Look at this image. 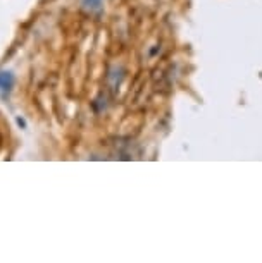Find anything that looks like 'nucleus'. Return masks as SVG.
<instances>
[{
  "label": "nucleus",
  "instance_id": "1",
  "mask_svg": "<svg viewBox=\"0 0 262 263\" xmlns=\"http://www.w3.org/2000/svg\"><path fill=\"white\" fill-rule=\"evenodd\" d=\"M14 81H16V78H14V74L11 71H0V91L2 93L11 91Z\"/></svg>",
  "mask_w": 262,
  "mask_h": 263
},
{
  "label": "nucleus",
  "instance_id": "2",
  "mask_svg": "<svg viewBox=\"0 0 262 263\" xmlns=\"http://www.w3.org/2000/svg\"><path fill=\"white\" fill-rule=\"evenodd\" d=\"M81 6L83 9H86V11L95 12L102 7V0H81Z\"/></svg>",
  "mask_w": 262,
  "mask_h": 263
}]
</instances>
